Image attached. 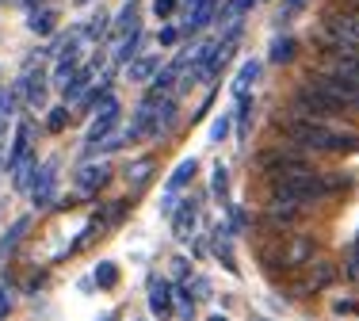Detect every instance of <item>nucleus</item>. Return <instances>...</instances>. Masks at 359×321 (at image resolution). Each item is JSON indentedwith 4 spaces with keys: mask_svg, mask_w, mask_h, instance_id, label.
<instances>
[{
    "mask_svg": "<svg viewBox=\"0 0 359 321\" xmlns=\"http://www.w3.org/2000/svg\"><path fill=\"white\" fill-rule=\"evenodd\" d=\"M279 134L283 142L298 146L302 153H359V134L352 126H325L298 115H279Z\"/></svg>",
    "mask_w": 359,
    "mask_h": 321,
    "instance_id": "f257e3e1",
    "label": "nucleus"
},
{
    "mask_svg": "<svg viewBox=\"0 0 359 321\" xmlns=\"http://www.w3.org/2000/svg\"><path fill=\"white\" fill-rule=\"evenodd\" d=\"M290 115L310 119V123H325V126H344V111H337L329 100H321L310 84L294 88V96H290Z\"/></svg>",
    "mask_w": 359,
    "mask_h": 321,
    "instance_id": "f03ea898",
    "label": "nucleus"
},
{
    "mask_svg": "<svg viewBox=\"0 0 359 321\" xmlns=\"http://www.w3.org/2000/svg\"><path fill=\"white\" fill-rule=\"evenodd\" d=\"M313 252H318V241L306 238V233H298V238L279 241L276 249L268 252V268H271V272H294V268L310 264Z\"/></svg>",
    "mask_w": 359,
    "mask_h": 321,
    "instance_id": "7ed1b4c3",
    "label": "nucleus"
},
{
    "mask_svg": "<svg viewBox=\"0 0 359 321\" xmlns=\"http://www.w3.org/2000/svg\"><path fill=\"white\" fill-rule=\"evenodd\" d=\"M237 42H241V23H233V27L222 35V42H215L210 46V54H207V62H203V69L195 73V81H203V84H215L218 81V73L229 65V57L237 54Z\"/></svg>",
    "mask_w": 359,
    "mask_h": 321,
    "instance_id": "20e7f679",
    "label": "nucleus"
},
{
    "mask_svg": "<svg viewBox=\"0 0 359 321\" xmlns=\"http://www.w3.org/2000/svg\"><path fill=\"white\" fill-rule=\"evenodd\" d=\"M321 31H329V35H337V39L359 46V12H355V8H337V12H329L321 20Z\"/></svg>",
    "mask_w": 359,
    "mask_h": 321,
    "instance_id": "39448f33",
    "label": "nucleus"
},
{
    "mask_svg": "<svg viewBox=\"0 0 359 321\" xmlns=\"http://www.w3.org/2000/svg\"><path fill=\"white\" fill-rule=\"evenodd\" d=\"M118 119H123V107H118L115 100H107L104 107H96V115H92V126H88V146H100V142H107L111 134L118 130Z\"/></svg>",
    "mask_w": 359,
    "mask_h": 321,
    "instance_id": "423d86ee",
    "label": "nucleus"
},
{
    "mask_svg": "<svg viewBox=\"0 0 359 321\" xmlns=\"http://www.w3.org/2000/svg\"><path fill=\"white\" fill-rule=\"evenodd\" d=\"M27 188H31V203H35V207H50V203H54V191H57V160H46L42 168H35Z\"/></svg>",
    "mask_w": 359,
    "mask_h": 321,
    "instance_id": "0eeeda50",
    "label": "nucleus"
},
{
    "mask_svg": "<svg viewBox=\"0 0 359 321\" xmlns=\"http://www.w3.org/2000/svg\"><path fill=\"white\" fill-rule=\"evenodd\" d=\"M313 73H325V77L348 84V88L359 92V57H321Z\"/></svg>",
    "mask_w": 359,
    "mask_h": 321,
    "instance_id": "6e6552de",
    "label": "nucleus"
},
{
    "mask_svg": "<svg viewBox=\"0 0 359 321\" xmlns=\"http://www.w3.org/2000/svg\"><path fill=\"white\" fill-rule=\"evenodd\" d=\"M107 180H111L107 160H88V165H81V172H76V191H81V196H96L100 188H107Z\"/></svg>",
    "mask_w": 359,
    "mask_h": 321,
    "instance_id": "1a4fd4ad",
    "label": "nucleus"
},
{
    "mask_svg": "<svg viewBox=\"0 0 359 321\" xmlns=\"http://www.w3.org/2000/svg\"><path fill=\"white\" fill-rule=\"evenodd\" d=\"M302 214H306V207L276 199V196H268V207H264V222H271V226H294Z\"/></svg>",
    "mask_w": 359,
    "mask_h": 321,
    "instance_id": "9d476101",
    "label": "nucleus"
},
{
    "mask_svg": "<svg viewBox=\"0 0 359 321\" xmlns=\"http://www.w3.org/2000/svg\"><path fill=\"white\" fill-rule=\"evenodd\" d=\"M100 65H104V57H92V62L88 65H81V69H76L73 73V77L69 81H65L62 84V100H65V104H69V100H81L84 96V92H88V81H92V69H100Z\"/></svg>",
    "mask_w": 359,
    "mask_h": 321,
    "instance_id": "9b49d317",
    "label": "nucleus"
},
{
    "mask_svg": "<svg viewBox=\"0 0 359 321\" xmlns=\"http://www.w3.org/2000/svg\"><path fill=\"white\" fill-rule=\"evenodd\" d=\"M149 314L161 317V321L176 314V306H172V283H168V280H153V287H149Z\"/></svg>",
    "mask_w": 359,
    "mask_h": 321,
    "instance_id": "f8f14e48",
    "label": "nucleus"
},
{
    "mask_svg": "<svg viewBox=\"0 0 359 321\" xmlns=\"http://www.w3.org/2000/svg\"><path fill=\"white\" fill-rule=\"evenodd\" d=\"M15 92L23 96L27 107H42L46 104V73H23V81H20Z\"/></svg>",
    "mask_w": 359,
    "mask_h": 321,
    "instance_id": "ddd939ff",
    "label": "nucleus"
},
{
    "mask_svg": "<svg viewBox=\"0 0 359 321\" xmlns=\"http://www.w3.org/2000/svg\"><path fill=\"white\" fill-rule=\"evenodd\" d=\"M195 172H199V160H195V157H184V160H180V165L172 168V176H168L165 196H172V199H176V191H184L187 184L195 180Z\"/></svg>",
    "mask_w": 359,
    "mask_h": 321,
    "instance_id": "4468645a",
    "label": "nucleus"
},
{
    "mask_svg": "<svg viewBox=\"0 0 359 321\" xmlns=\"http://www.w3.org/2000/svg\"><path fill=\"white\" fill-rule=\"evenodd\" d=\"M195 218H199V210H195V203H180L172 210V233L180 241H187L195 233Z\"/></svg>",
    "mask_w": 359,
    "mask_h": 321,
    "instance_id": "2eb2a0df",
    "label": "nucleus"
},
{
    "mask_svg": "<svg viewBox=\"0 0 359 321\" xmlns=\"http://www.w3.org/2000/svg\"><path fill=\"white\" fill-rule=\"evenodd\" d=\"M142 39H145V35H142V27H130V31L123 35V42H118V50H115V65H118V69H126V65H130L134 57H138Z\"/></svg>",
    "mask_w": 359,
    "mask_h": 321,
    "instance_id": "dca6fc26",
    "label": "nucleus"
},
{
    "mask_svg": "<svg viewBox=\"0 0 359 321\" xmlns=\"http://www.w3.org/2000/svg\"><path fill=\"white\" fill-rule=\"evenodd\" d=\"M161 69H165V65H161V57H153V54H149V57H134V62L126 65V77L138 81V84H145V81L157 77Z\"/></svg>",
    "mask_w": 359,
    "mask_h": 321,
    "instance_id": "f3484780",
    "label": "nucleus"
},
{
    "mask_svg": "<svg viewBox=\"0 0 359 321\" xmlns=\"http://www.w3.org/2000/svg\"><path fill=\"white\" fill-rule=\"evenodd\" d=\"M260 69H264V65L256 62V57H249V62H245L241 69H237V77H233V96H249L252 84L260 81Z\"/></svg>",
    "mask_w": 359,
    "mask_h": 321,
    "instance_id": "a211bd4d",
    "label": "nucleus"
},
{
    "mask_svg": "<svg viewBox=\"0 0 359 321\" xmlns=\"http://www.w3.org/2000/svg\"><path fill=\"white\" fill-rule=\"evenodd\" d=\"M27 230H31V218H15V222H12V230H8L4 238H0V260H4V257H12V252L20 249V241L27 238Z\"/></svg>",
    "mask_w": 359,
    "mask_h": 321,
    "instance_id": "6ab92c4d",
    "label": "nucleus"
},
{
    "mask_svg": "<svg viewBox=\"0 0 359 321\" xmlns=\"http://www.w3.org/2000/svg\"><path fill=\"white\" fill-rule=\"evenodd\" d=\"M107 100H115L111 96V77H104L100 84H88V92L81 96V111H96V107H104Z\"/></svg>",
    "mask_w": 359,
    "mask_h": 321,
    "instance_id": "aec40b11",
    "label": "nucleus"
},
{
    "mask_svg": "<svg viewBox=\"0 0 359 321\" xmlns=\"http://www.w3.org/2000/svg\"><path fill=\"white\" fill-rule=\"evenodd\" d=\"M107 35H111V15H107V12H96V15H92V20L81 27V39H84V42H104Z\"/></svg>",
    "mask_w": 359,
    "mask_h": 321,
    "instance_id": "412c9836",
    "label": "nucleus"
},
{
    "mask_svg": "<svg viewBox=\"0 0 359 321\" xmlns=\"http://www.w3.org/2000/svg\"><path fill=\"white\" fill-rule=\"evenodd\" d=\"M176 115H180V104H176L172 96H165V100H161V107H157V130H153V138H161V134L172 130Z\"/></svg>",
    "mask_w": 359,
    "mask_h": 321,
    "instance_id": "4be33fe9",
    "label": "nucleus"
},
{
    "mask_svg": "<svg viewBox=\"0 0 359 321\" xmlns=\"http://www.w3.org/2000/svg\"><path fill=\"white\" fill-rule=\"evenodd\" d=\"M215 20V0H199V4L191 8V15H187V35H195V31H203L207 23Z\"/></svg>",
    "mask_w": 359,
    "mask_h": 321,
    "instance_id": "5701e85b",
    "label": "nucleus"
},
{
    "mask_svg": "<svg viewBox=\"0 0 359 321\" xmlns=\"http://www.w3.org/2000/svg\"><path fill=\"white\" fill-rule=\"evenodd\" d=\"M332 280H337V268H332L329 260H318V264H313V272L306 275V291H325Z\"/></svg>",
    "mask_w": 359,
    "mask_h": 321,
    "instance_id": "b1692460",
    "label": "nucleus"
},
{
    "mask_svg": "<svg viewBox=\"0 0 359 321\" xmlns=\"http://www.w3.org/2000/svg\"><path fill=\"white\" fill-rule=\"evenodd\" d=\"M15 104H20V92H15V88H0V138L8 134V123L15 119Z\"/></svg>",
    "mask_w": 359,
    "mask_h": 321,
    "instance_id": "393cba45",
    "label": "nucleus"
},
{
    "mask_svg": "<svg viewBox=\"0 0 359 321\" xmlns=\"http://www.w3.org/2000/svg\"><path fill=\"white\" fill-rule=\"evenodd\" d=\"M130 27H138V0H126L123 12L111 20V31H115V35H126Z\"/></svg>",
    "mask_w": 359,
    "mask_h": 321,
    "instance_id": "a878e982",
    "label": "nucleus"
},
{
    "mask_svg": "<svg viewBox=\"0 0 359 321\" xmlns=\"http://www.w3.org/2000/svg\"><path fill=\"white\" fill-rule=\"evenodd\" d=\"M149 176H153V157H138L134 165H126V180H130L134 188H142Z\"/></svg>",
    "mask_w": 359,
    "mask_h": 321,
    "instance_id": "bb28decb",
    "label": "nucleus"
},
{
    "mask_svg": "<svg viewBox=\"0 0 359 321\" xmlns=\"http://www.w3.org/2000/svg\"><path fill=\"white\" fill-rule=\"evenodd\" d=\"M54 23H57V15L50 12V8H42V12H31V15H27V27L35 31V35H50V31H54Z\"/></svg>",
    "mask_w": 359,
    "mask_h": 321,
    "instance_id": "cd10ccee",
    "label": "nucleus"
},
{
    "mask_svg": "<svg viewBox=\"0 0 359 321\" xmlns=\"http://www.w3.org/2000/svg\"><path fill=\"white\" fill-rule=\"evenodd\" d=\"M252 126V96H237V138H245Z\"/></svg>",
    "mask_w": 359,
    "mask_h": 321,
    "instance_id": "c85d7f7f",
    "label": "nucleus"
},
{
    "mask_svg": "<svg viewBox=\"0 0 359 321\" xmlns=\"http://www.w3.org/2000/svg\"><path fill=\"white\" fill-rule=\"evenodd\" d=\"M290 57H294V39H290V35H283V39L271 42V62H276V65L290 62Z\"/></svg>",
    "mask_w": 359,
    "mask_h": 321,
    "instance_id": "c756f323",
    "label": "nucleus"
},
{
    "mask_svg": "<svg viewBox=\"0 0 359 321\" xmlns=\"http://www.w3.org/2000/svg\"><path fill=\"white\" fill-rule=\"evenodd\" d=\"M65 126H69V104H65V107H54V111L46 115V130H50V134H62Z\"/></svg>",
    "mask_w": 359,
    "mask_h": 321,
    "instance_id": "7c9ffc66",
    "label": "nucleus"
},
{
    "mask_svg": "<svg viewBox=\"0 0 359 321\" xmlns=\"http://www.w3.org/2000/svg\"><path fill=\"white\" fill-rule=\"evenodd\" d=\"M256 4V0H226V8H222V20H241L245 12Z\"/></svg>",
    "mask_w": 359,
    "mask_h": 321,
    "instance_id": "2f4dec72",
    "label": "nucleus"
},
{
    "mask_svg": "<svg viewBox=\"0 0 359 321\" xmlns=\"http://www.w3.org/2000/svg\"><path fill=\"white\" fill-rule=\"evenodd\" d=\"M96 283H100V287H115V283H118V268L111 264V260L96 264Z\"/></svg>",
    "mask_w": 359,
    "mask_h": 321,
    "instance_id": "473e14b6",
    "label": "nucleus"
},
{
    "mask_svg": "<svg viewBox=\"0 0 359 321\" xmlns=\"http://www.w3.org/2000/svg\"><path fill=\"white\" fill-rule=\"evenodd\" d=\"M229 126H233V123H229V115H226V111H222L218 119L210 123V142H222V138H229Z\"/></svg>",
    "mask_w": 359,
    "mask_h": 321,
    "instance_id": "72a5a7b5",
    "label": "nucleus"
},
{
    "mask_svg": "<svg viewBox=\"0 0 359 321\" xmlns=\"http://www.w3.org/2000/svg\"><path fill=\"white\" fill-rule=\"evenodd\" d=\"M176 314L184 317V321H191V317H195V299H191V291H180V306H176Z\"/></svg>",
    "mask_w": 359,
    "mask_h": 321,
    "instance_id": "f704fd0d",
    "label": "nucleus"
},
{
    "mask_svg": "<svg viewBox=\"0 0 359 321\" xmlns=\"http://www.w3.org/2000/svg\"><path fill=\"white\" fill-rule=\"evenodd\" d=\"M226 184H229V172H226V168H215V176H210V188H215V196L222 199V196H226Z\"/></svg>",
    "mask_w": 359,
    "mask_h": 321,
    "instance_id": "c9c22d12",
    "label": "nucleus"
},
{
    "mask_svg": "<svg viewBox=\"0 0 359 321\" xmlns=\"http://www.w3.org/2000/svg\"><path fill=\"white\" fill-rule=\"evenodd\" d=\"M215 252H218V260L229 268V272H237V264H233V252H229V241H222V233H218V245H215Z\"/></svg>",
    "mask_w": 359,
    "mask_h": 321,
    "instance_id": "e433bc0d",
    "label": "nucleus"
},
{
    "mask_svg": "<svg viewBox=\"0 0 359 321\" xmlns=\"http://www.w3.org/2000/svg\"><path fill=\"white\" fill-rule=\"evenodd\" d=\"M348 275L359 280V233H355V241H352V252H348Z\"/></svg>",
    "mask_w": 359,
    "mask_h": 321,
    "instance_id": "4c0bfd02",
    "label": "nucleus"
},
{
    "mask_svg": "<svg viewBox=\"0 0 359 321\" xmlns=\"http://www.w3.org/2000/svg\"><path fill=\"white\" fill-rule=\"evenodd\" d=\"M153 12H157L161 20H168V15L176 12V0H153Z\"/></svg>",
    "mask_w": 359,
    "mask_h": 321,
    "instance_id": "58836bf2",
    "label": "nucleus"
},
{
    "mask_svg": "<svg viewBox=\"0 0 359 321\" xmlns=\"http://www.w3.org/2000/svg\"><path fill=\"white\" fill-rule=\"evenodd\" d=\"M176 39H180V27H161V35H157L161 46H176Z\"/></svg>",
    "mask_w": 359,
    "mask_h": 321,
    "instance_id": "ea45409f",
    "label": "nucleus"
},
{
    "mask_svg": "<svg viewBox=\"0 0 359 321\" xmlns=\"http://www.w3.org/2000/svg\"><path fill=\"white\" fill-rule=\"evenodd\" d=\"M302 8H306V0H283V12H279V15H283V20H290V15H298Z\"/></svg>",
    "mask_w": 359,
    "mask_h": 321,
    "instance_id": "a19ab883",
    "label": "nucleus"
},
{
    "mask_svg": "<svg viewBox=\"0 0 359 321\" xmlns=\"http://www.w3.org/2000/svg\"><path fill=\"white\" fill-rule=\"evenodd\" d=\"M355 310V302L352 299H340V302H332V314H352Z\"/></svg>",
    "mask_w": 359,
    "mask_h": 321,
    "instance_id": "79ce46f5",
    "label": "nucleus"
},
{
    "mask_svg": "<svg viewBox=\"0 0 359 321\" xmlns=\"http://www.w3.org/2000/svg\"><path fill=\"white\" fill-rule=\"evenodd\" d=\"M8 310H12V294L0 287V317H8Z\"/></svg>",
    "mask_w": 359,
    "mask_h": 321,
    "instance_id": "37998d69",
    "label": "nucleus"
},
{
    "mask_svg": "<svg viewBox=\"0 0 359 321\" xmlns=\"http://www.w3.org/2000/svg\"><path fill=\"white\" fill-rule=\"evenodd\" d=\"M23 8H35V4H42V0H20Z\"/></svg>",
    "mask_w": 359,
    "mask_h": 321,
    "instance_id": "c03bdc74",
    "label": "nucleus"
},
{
    "mask_svg": "<svg viewBox=\"0 0 359 321\" xmlns=\"http://www.w3.org/2000/svg\"><path fill=\"white\" fill-rule=\"evenodd\" d=\"M207 321H229V317H222V314H215V317H207Z\"/></svg>",
    "mask_w": 359,
    "mask_h": 321,
    "instance_id": "a18cd8bd",
    "label": "nucleus"
},
{
    "mask_svg": "<svg viewBox=\"0 0 359 321\" xmlns=\"http://www.w3.org/2000/svg\"><path fill=\"white\" fill-rule=\"evenodd\" d=\"M352 8H355V12H359V0H352Z\"/></svg>",
    "mask_w": 359,
    "mask_h": 321,
    "instance_id": "49530a36",
    "label": "nucleus"
},
{
    "mask_svg": "<svg viewBox=\"0 0 359 321\" xmlns=\"http://www.w3.org/2000/svg\"><path fill=\"white\" fill-rule=\"evenodd\" d=\"M104 321H115V314H107V317H104Z\"/></svg>",
    "mask_w": 359,
    "mask_h": 321,
    "instance_id": "de8ad7c7",
    "label": "nucleus"
},
{
    "mask_svg": "<svg viewBox=\"0 0 359 321\" xmlns=\"http://www.w3.org/2000/svg\"><path fill=\"white\" fill-rule=\"evenodd\" d=\"M76 4H88V0H76Z\"/></svg>",
    "mask_w": 359,
    "mask_h": 321,
    "instance_id": "09e8293b",
    "label": "nucleus"
}]
</instances>
